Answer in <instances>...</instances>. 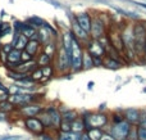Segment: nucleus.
I'll list each match as a JSON object with an SVG mask.
<instances>
[{
    "mask_svg": "<svg viewBox=\"0 0 146 140\" xmlns=\"http://www.w3.org/2000/svg\"><path fill=\"white\" fill-rule=\"evenodd\" d=\"M71 64L73 67V69L78 71L82 66V50H81V46L78 44L77 39L73 37L72 39V45H71Z\"/></svg>",
    "mask_w": 146,
    "mask_h": 140,
    "instance_id": "nucleus-1",
    "label": "nucleus"
},
{
    "mask_svg": "<svg viewBox=\"0 0 146 140\" xmlns=\"http://www.w3.org/2000/svg\"><path fill=\"white\" fill-rule=\"evenodd\" d=\"M129 133V123L126 121L117 123L113 129V136L115 140H123Z\"/></svg>",
    "mask_w": 146,
    "mask_h": 140,
    "instance_id": "nucleus-2",
    "label": "nucleus"
},
{
    "mask_svg": "<svg viewBox=\"0 0 146 140\" xmlns=\"http://www.w3.org/2000/svg\"><path fill=\"white\" fill-rule=\"evenodd\" d=\"M133 36H135V45H136V48L144 49L145 41H146V30L144 26L137 25L136 27H135Z\"/></svg>",
    "mask_w": 146,
    "mask_h": 140,
    "instance_id": "nucleus-3",
    "label": "nucleus"
},
{
    "mask_svg": "<svg viewBox=\"0 0 146 140\" xmlns=\"http://www.w3.org/2000/svg\"><path fill=\"white\" fill-rule=\"evenodd\" d=\"M86 125L90 127H101L106 123V116L104 115H91L86 118Z\"/></svg>",
    "mask_w": 146,
    "mask_h": 140,
    "instance_id": "nucleus-4",
    "label": "nucleus"
},
{
    "mask_svg": "<svg viewBox=\"0 0 146 140\" xmlns=\"http://www.w3.org/2000/svg\"><path fill=\"white\" fill-rule=\"evenodd\" d=\"M76 21L77 23L86 31V32H90L91 30V18L88 15V13H80V14H76Z\"/></svg>",
    "mask_w": 146,
    "mask_h": 140,
    "instance_id": "nucleus-5",
    "label": "nucleus"
},
{
    "mask_svg": "<svg viewBox=\"0 0 146 140\" xmlns=\"http://www.w3.org/2000/svg\"><path fill=\"white\" fill-rule=\"evenodd\" d=\"M26 126L36 134L42 133L44 130V123L40 120H37V118H27L26 120Z\"/></svg>",
    "mask_w": 146,
    "mask_h": 140,
    "instance_id": "nucleus-6",
    "label": "nucleus"
},
{
    "mask_svg": "<svg viewBox=\"0 0 146 140\" xmlns=\"http://www.w3.org/2000/svg\"><path fill=\"white\" fill-rule=\"evenodd\" d=\"M90 32L92 33V36L95 39L101 37L104 35V25L101 21L95 19V21H91V30Z\"/></svg>",
    "mask_w": 146,
    "mask_h": 140,
    "instance_id": "nucleus-7",
    "label": "nucleus"
},
{
    "mask_svg": "<svg viewBox=\"0 0 146 140\" xmlns=\"http://www.w3.org/2000/svg\"><path fill=\"white\" fill-rule=\"evenodd\" d=\"M88 53L94 57H101L104 53H105V49H104V45H101L99 41H92L88 45Z\"/></svg>",
    "mask_w": 146,
    "mask_h": 140,
    "instance_id": "nucleus-8",
    "label": "nucleus"
},
{
    "mask_svg": "<svg viewBox=\"0 0 146 140\" xmlns=\"http://www.w3.org/2000/svg\"><path fill=\"white\" fill-rule=\"evenodd\" d=\"M59 64H60V69H66L67 67L71 64V57L67 53V50L64 48H62L60 55H59Z\"/></svg>",
    "mask_w": 146,
    "mask_h": 140,
    "instance_id": "nucleus-9",
    "label": "nucleus"
},
{
    "mask_svg": "<svg viewBox=\"0 0 146 140\" xmlns=\"http://www.w3.org/2000/svg\"><path fill=\"white\" fill-rule=\"evenodd\" d=\"M33 95H25V94H14L9 98L10 103H26L33 99Z\"/></svg>",
    "mask_w": 146,
    "mask_h": 140,
    "instance_id": "nucleus-10",
    "label": "nucleus"
},
{
    "mask_svg": "<svg viewBox=\"0 0 146 140\" xmlns=\"http://www.w3.org/2000/svg\"><path fill=\"white\" fill-rule=\"evenodd\" d=\"M72 27H73V32L76 33L77 37H80V39H86L87 37V32H86V31L83 30L80 25H78L77 21H76V18H73V21H72Z\"/></svg>",
    "mask_w": 146,
    "mask_h": 140,
    "instance_id": "nucleus-11",
    "label": "nucleus"
},
{
    "mask_svg": "<svg viewBox=\"0 0 146 140\" xmlns=\"http://www.w3.org/2000/svg\"><path fill=\"white\" fill-rule=\"evenodd\" d=\"M8 62H9L10 64H15L18 63V62L21 61V50L19 49H12V50L8 53Z\"/></svg>",
    "mask_w": 146,
    "mask_h": 140,
    "instance_id": "nucleus-12",
    "label": "nucleus"
},
{
    "mask_svg": "<svg viewBox=\"0 0 146 140\" xmlns=\"http://www.w3.org/2000/svg\"><path fill=\"white\" fill-rule=\"evenodd\" d=\"M21 33H23L26 37L32 39L33 36L36 35V30H35V27H32V26L30 25V23H25V22H23L22 28H21Z\"/></svg>",
    "mask_w": 146,
    "mask_h": 140,
    "instance_id": "nucleus-13",
    "label": "nucleus"
},
{
    "mask_svg": "<svg viewBox=\"0 0 146 140\" xmlns=\"http://www.w3.org/2000/svg\"><path fill=\"white\" fill-rule=\"evenodd\" d=\"M49 116H50L51 123L58 127L60 125V115H59V112L56 109H54V108H49Z\"/></svg>",
    "mask_w": 146,
    "mask_h": 140,
    "instance_id": "nucleus-14",
    "label": "nucleus"
},
{
    "mask_svg": "<svg viewBox=\"0 0 146 140\" xmlns=\"http://www.w3.org/2000/svg\"><path fill=\"white\" fill-rule=\"evenodd\" d=\"M37 48H38V41L37 40H30V41H27V44H26V46H25V49H26V51L27 53H30L31 55H33V54L37 51Z\"/></svg>",
    "mask_w": 146,
    "mask_h": 140,
    "instance_id": "nucleus-15",
    "label": "nucleus"
},
{
    "mask_svg": "<svg viewBox=\"0 0 146 140\" xmlns=\"http://www.w3.org/2000/svg\"><path fill=\"white\" fill-rule=\"evenodd\" d=\"M126 117L128 122H137L139 121V111L133 109V108H129L126 112Z\"/></svg>",
    "mask_w": 146,
    "mask_h": 140,
    "instance_id": "nucleus-16",
    "label": "nucleus"
},
{
    "mask_svg": "<svg viewBox=\"0 0 146 140\" xmlns=\"http://www.w3.org/2000/svg\"><path fill=\"white\" fill-rule=\"evenodd\" d=\"M59 140H80V135L77 133H68V131H64L60 136H59Z\"/></svg>",
    "mask_w": 146,
    "mask_h": 140,
    "instance_id": "nucleus-17",
    "label": "nucleus"
},
{
    "mask_svg": "<svg viewBox=\"0 0 146 140\" xmlns=\"http://www.w3.org/2000/svg\"><path fill=\"white\" fill-rule=\"evenodd\" d=\"M10 31H12V26H10L9 23L0 22V37L7 36L8 33H10Z\"/></svg>",
    "mask_w": 146,
    "mask_h": 140,
    "instance_id": "nucleus-18",
    "label": "nucleus"
},
{
    "mask_svg": "<svg viewBox=\"0 0 146 140\" xmlns=\"http://www.w3.org/2000/svg\"><path fill=\"white\" fill-rule=\"evenodd\" d=\"M40 111H41L40 107H25V108L22 109V112L25 113V115H27V116H30V117H32V116L37 115Z\"/></svg>",
    "mask_w": 146,
    "mask_h": 140,
    "instance_id": "nucleus-19",
    "label": "nucleus"
},
{
    "mask_svg": "<svg viewBox=\"0 0 146 140\" xmlns=\"http://www.w3.org/2000/svg\"><path fill=\"white\" fill-rule=\"evenodd\" d=\"M28 23H30L32 27H42L45 22H44L40 17H31V18H28Z\"/></svg>",
    "mask_w": 146,
    "mask_h": 140,
    "instance_id": "nucleus-20",
    "label": "nucleus"
},
{
    "mask_svg": "<svg viewBox=\"0 0 146 140\" xmlns=\"http://www.w3.org/2000/svg\"><path fill=\"white\" fill-rule=\"evenodd\" d=\"M87 135L90 136L91 140H100V138H101V135H103V134H101V131L99 130V129H91L90 127Z\"/></svg>",
    "mask_w": 146,
    "mask_h": 140,
    "instance_id": "nucleus-21",
    "label": "nucleus"
},
{
    "mask_svg": "<svg viewBox=\"0 0 146 140\" xmlns=\"http://www.w3.org/2000/svg\"><path fill=\"white\" fill-rule=\"evenodd\" d=\"M82 62H83V64H85L86 68H91V67H92V64H94L91 54L87 53V54H85V55H82Z\"/></svg>",
    "mask_w": 146,
    "mask_h": 140,
    "instance_id": "nucleus-22",
    "label": "nucleus"
},
{
    "mask_svg": "<svg viewBox=\"0 0 146 140\" xmlns=\"http://www.w3.org/2000/svg\"><path fill=\"white\" fill-rule=\"evenodd\" d=\"M71 127L73 129V130L76 131V133H78V131H81L83 129V122H81V121H74V122L71 125Z\"/></svg>",
    "mask_w": 146,
    "mask_h": 140,
    "instance_id": "nucleus-23",
    "label": "nucleus"
},
{
    "mask_svg": "<svg viewBox=\"0 0 146 140\" xmlns=\"http://www.w3.org/2000/svg\"><path fill=\"white\" fill-rule=\"evenodd\" d=\"M49 62H50V55H48L46 53H44L42 55H41V58H40V64H42V66H46Z\"/></svg>",
    "mask_w": 146,
    "mask_h": 140,
    "instance_id": "nucleus-24",
    "label": "nucleus"
},
{
    "mask_svg": "<svg viewBox=\"0 0 146 140\" xmlns=\"http://www.w3.org/2000/svg\"><path fill=\"white\" fill-rule=\"evenodd\" d=\"M77 117V115H76V112H73V111H69V112H67L66 115H64V120L66 121H71V120H74V118Z\"/></svg>",
    "mask_w": 146,
    "mask_h": 140,
    "instance_id": "nucleus-25",
    "label": "nucleus"
},
{
    "mask_svg": "<svg viewBox=\"0 0 146 140\" xmlns=\"http://www.w3.org/2000/svg\"><path fill=\"white\" fill-rule=\"evenodd\" d=\"M10 109H12V104L9 103V100L0 103V111H10Z\"/></svg>",
    "mask_w": 146,
    "mask_h": 140,
    "instance_id": "nucleus-26",
    "label": "nucleus"
},
{
    "mask_svg": "<svg viewBox=\"0 0 146 140\" xmlns=\"http://www.w3.org/2000/svg\"><path fill=\"white\" fill-rule=\"evenodd\" d=\"M123 1H126V3H131V4H135L136 7H140V8H142L144 10H146V4H144V3L133 1V0H123Z\"/></svg>",
    "mask_w": 146,
    "mask_h": 140,
    "instance_id": "nucleus-27",
    "label": "nucleus"
},
{
    "mask_svg": "<svg viewBox=\"0 0 146 140\" xmlns=\"http://www.w3.org/2000/svg\"><path fill=\"white\" fill-rule=\"evenodd\" d=\"M31 58H32V55H31L30 53H27V51H23V53H21V61L27 62V61H30Z\"/></svg>",
    "mask_w": 146,
    "mask_h": 140,
    "instance_id": "nucleus-28",
    "label": "nucleus"
},
{
    "mask_svg": "<svg viewBox=\"0 0 146 140\" xmlns=\"http://www.w3.org/2000/svg\"><path fill=\"white\" fill-rule=\"evenodd\" d=\"M41 71H42V76H45V77H49L51 75V68L48 66V64H46L44 68H41Z\"/></svg>",
    "mask_w": 146,
    "mask_h": 140,
    "instance_id": "nucleus-29",
    "label": "nucleus"
},
{
    "mask_svg": "<svg viewBox=\"0 0 146 140\" xmlns=\"http://www.w3.org/2000/svg\"><path fill=\"white\" fill-rule=\"evenodd\" d=\"M139 138L140 140H146V127L139 129Z\"/></svg>",
    "mask_w": 146,
    "mask_h": 140,
    "instance_id": "nucleus-30",
    "label": "nucleus"
},
{
    "mask_svg": "<svg viewBox=\"0 0 146 140\" xmlns=\"http://www.w3.org/2000/svg\"><path fill=\"white\" fill-rule=\"evenodd\" d=\"M41 77H42V71L41 69H37L36 72H33L32 80H41Z\"/></svg>",
    "mask_w": 146,
    "mask_h": 140,
    "instance_id": "nucleus-31",
    "label": "nucleus"
},
{
    "mask_svg": "<svg viewBox=\"0 0 146 140\" xmlns=\"http://www.w3.org/2000/svg\"><path fill=\"white\" fill-rule=\"evenodd\" d=\"M62 130H63V131H66V133H67V131H69V130H71V125H69V123H68V121H66V122H64V123H62Z\"/></svg>",
    "mask_w": 146,
    "mask_h": 140,
    "instance_id": "nucleus-32",
    "label": "nucleus"
},
{
    "mask_svg": "<svg viewBox=\"0 0 146 140\" xmlns=\"http://www.w3.org/2000/svg\"><path fill=\"white\" fill-rule=\"evenodd\" d=\"M106 66H109V67H118L119 63H118V62H115V61L109 59V61H106Z\"/></svg>",
    "mask_w": 146,
    "mask_h": 140,
    "instance_id": "nucleus-33",
    "label": "nucleus"
},
{
    "mask_svg": "<svg viewBox=\"0 0 146 140\" xmlns=\"http://www.w3.org/2000/svg\"><path fill=\"white\" fill-rule=\"evenodd\" d=\"M45 1L50 3V4H51V5H54V7H55V8H62L60 3H59V1H56V0H45Z\"/></svg>",
    "mask_w": 146,
    "mask_h": 140,
    "instance_id": "nucleus-34",
    "label": "nucleus"
},
{
    "mask_svg": "<svg viewBox=\"0 0 146 140\" xmlns=\"http://www.w3.org/2000/svg\"><path fill=\"white\" fill-rule=\"evenodd\" d=\"M100 140H115L114 136H110V135H101Z\"/></svg>",
    "mask_w": 146,
    "mask_h": 140,
    "instance_id": "nucleus-35",
    "label": "nucleus"
},
{
    "mask_svg": "<svg viewBox=\"0 0 146 140\" xmlns=\"http://www.w3.org/2000/svg\"><path fill=\"white\" fill-rule=\"evenodd\" d=\"M0 91H3V93H8V91H9V90H8L7 87H5L4 85L1 84V82H0Z\"/></svg>",
    "mask_w": 146,
    "mask_h": 140,
    "instance_id": "nucleus-36",
    "label": "nucleus"
},
{
    "mask_svg": "<svg viewBox=\"0 0 146 140\" xmlns=\"http://www.w3.org/2000/svg\"><path fill=\"white\" fill-rule=\"evenodd\" d=\"M81 140H91V139H90V136H88L87 134H85V135H83L82 138H81Z\"/></svg>",
    "mask_w": 146,
    "mask_h": 140,
    "instance_id": "nucleus-37",
    "label": "nucleus"
},
{
    "mask_svg": "<svg viewBox=\"0 0 146 140\" xmlns=\"http://www.w3.org/2000/svg\"><path fill=\"white\" fill-rule=\"evenodd\" d=\"M42 140H53V139H51L49 135H44V136H42Z\"/></svg>",
    "mask_w": 146,
    "mask_h": 140,
    "instance_id": "nucleus-38",
    "label": "nucleus"
},
{
    "mask_svg": "<svg viewBox=\"0 0 146 140\" xmlns=\"http://www.w3.org/2000/svg\"><path fill=\"white\" fill-rule=\"evenodd\" d=\"M144 49H145V53H146V41H145V45H144Z\"/></svg>",
    "mask_w": 146,
    "mask_h": 140,
    "instance_id": "nucleus-39",
    "label": "nucleus"
}]
</instances>
